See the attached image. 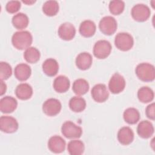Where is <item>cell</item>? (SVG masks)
<instances>
[{"mask_svg": "<svg viewBox=\"0 0 155 155\" xmlns=\"http://www.w3.org/2000/svg\"><path fill=\"white\" fill-rule=\"evenodd\" d=\"M33 37L28 31H18L15 32L12 38V43L16 49H27L31 45Z\"/></svg>", "mask_w": 155, "mask_h": 155, "instance_id": "cell-1", "label": "cell"}, {"mask_svg": "<svg viewBox=\"0 0 155 155\" xmlns=\"http://www.w3.org/2000/svg\"><path fill=\"white\" fill-rule=\"evenodd\" d=\"M137 77L143 82H152L155 78V69L153 65L142 62L137 65L135 69Z\"/></svg>", "mask_w": 155, "mask_h": 155, "instance_id": "cell-2", "label": "cell"}, {"mask_svg": "<svg viewBox=\"0 0 155 155\" xmlns=\"http://www.w3.org/2000/svg\"><path fill=\"white\" fill-rule=\"evenodd\" d=\"M114 44L119 50L126 51L132 48L134 45V39L130 34L121 32L117 33L115 36Z\"/></svg>", "mask_w": 155, "mask_h": 155, "instance_id": "cell-3", "label": "cell"}, {"mask_svg": "<svg viewBox=\"0 0 155 155\" xmlns=\"http://www.w3.org/2000/svg\"><path fill=\"white\" fill-rule=\"evenodd\" d=\"M63 136L68 139L79 138L82 134V129L71 121H65L61 127Z\"/></svg>", "mask_w": 155, "mask_h": 155, "instance_id": "cell-4", "label": "cell"}, {"mask_svg": "<svg viewBox=\"0 0 155 155\" xmlns=\"http://www.w3.org/2000/svg\"><path fill=\"white\" fill-rule=\"evenodd\" d=\"M112 47L110 42L106 40H99L94 45L93 54L99 59L107 58L111 51Z\"/></svg>", "mask_w": 155, "mask_h": 155, "instance_id": "cell-5", "label": "cell"}, {"mask_svg": "<svg viewBox=\"0 0 155 155\" xmlns=\"http://www.w3.org/2000/svg\"><path fill=\"white\" fill-rule=\"evenodd\" d=\"M117 21L114 18L111 16H107L102 18L99 23V28L101 31L105 35H111L117 30Z\"/></svg>", "mask_w": 155, "mask_h": 155, "instance_id": "cell-6", "label": "cell"}, {"mask_svg": "<svg viewBox=\"0 0 155 155\" xmlns=\"http://www.w3.org/2000/svg\"><path fill=\"white\" fill-rule=\"evenodd\" d=\"M133 18L137 22H144L150 16V8L143 4H137L134 5L131 11Z\"/></svg>", "mask_w": 155, "mask_h": 155, "instance_id": "cell-7", "label": "cell"}, {"mask_svg": "<svg viewBox=\"0 0 155 155\" xmlns=\"http://www.w3.org/2000/svg\"><path fill=\"white\" fill-rule=\"evenodd\" d=\"M62 108L61 102L55 98L46 100L42 105L43 112L48 116H54L59 113Z\"/></svg>", "mask_w": 155, "mask_h": 155, "instance_id": "cell-8", "label": "cell"}, {"mask_svg": "<svg viewBox=\"0 0 155 155\" xmlns=\"http://www.w3.org/2000/svg\"><path fill=\"white\" fill-rule=\"evenodd\" d=\"M125 80L123 76L116 73L109 81L108 88L113 94H119L125 89Z\"/></svg>", "mask_w": 155, "mask_h": 155, "instance_id": "cell-9", "label": "cell"}, {"mask_svg": "<svg viewBox=\"0 0 155 155\" xmlns=\"http://www.w3.org/2000/svg\"><path fill=\"white\" fill-rule=\"evenodd\" d=\"M19 127L17 120L9 116H2L0 118V129L6 133L16 132Z\"/></svg>", "mask_w": 155, "mask_h": 155, "instance_id": "cell-10", "label": "cell"}, {"mask_svg": "<svg viewBox=\"0 0 155 155\" xmlns=\"http://www.w3.org/2000/svg\"><path fill=\"white\" fill-rule=\"evenodd\" d=\"M91 94L94 101L99 103L105 102L109 96L107 87L104 84H97L94 85L91 89Z\"/></svg>", "mask_w": 155, "mask_h": 155, "instance_id": "cell-11", "label": "cell"}, {"mask_svg": "<svg viewBox=\"0 0 155 155\" xmlns=\"http://www.w3.org/2000/svg\"><path fill=\"white\" fill-rule=\"evenodd\" d=\"M60 38L65 41H70L74 38L76 35V28L70 22L62 24L58 30Z\"/></svg>", "mask_w": 155, "mask_h": 155, "instance_id": "cell-12", "label": "cell"}, {"mask_svg": "<svg viewBox=\"0 0 155 155\" xmlns=\"http://www.w3.org/2000/svg\"><path fill=\"white\" fill-rule=\"evenodd\" d=\"M65 140L59 136H53L48 141V148L50 151L54 153H62L65 148Z\"/></svg>", "mask_w": 155, "mask_h": 155, "instance_id": "cell-13", "label": "cell"}, {"mask_svg": "<svg viewBox=\"0 0 155 155\" xmlns=\"http://www.w3.org/2000/svg\"><path fill=\"white\" fill-rule=\"evenodd\" d=\"M18 102L12 96H6L0 100V110L3 113H10L17 108Z\"/></svg>", "mask_w": 155, "mask_h": 155, "instance_id": "cell-14", "label": "cell"}, {"mask_svg": "<svg viewBox=\"0 0 155 155\" xmlns=\"http://www.w3.org/2000/svg\"><path fill=\"white\" fill-rule=\"evenodd\" d=\"M154 128L151 122L148 120H142L139 122L137 127L138 135L143 139H148L154 134Z\"/></svg>", "mask_w": 155, "mask_h": 155, "instance_id": "cell-15", "label": "cell"}, {"mask_svg": "<svg viewBox=\"0 0 155 155\" xmlns=\"http://www.w3.org/2000/svg\"><path fill=\"white\" fill-rule=\"evenodd\" d=\"M134 136L132 129L128 127H123L120 128L117 136L119 142L124 145L130 144L134 140Z\"/></svg>", "mask_w": 155, "mask_h": 155, "instance_id": "cell-16", "label": "cell"}, {"mask_svg": "<svg viewBox=\"0 0 155 155\" xmlns=\"http://www.w3.org/2000/svg\"><path fill=\"white\" fill-rule=\"evenodd\" d=\"M93 62L92 56L88 52H82L79 53L76 58V65L81 70L88 69Z\"/></svg>", "mask_w": 155, "mask_h": 155, "instance_id": "cell-17", "label": "cell"}, {"mask_svg": "<svg viewBox=\"0 0 155 155\" xmlns=\"http://www.w3.org/2000/svg\"><path fill=\"white\" fill-rule=\"evenodd\" d=\"M14 74L18 80L20 81H25L31 76V70L28 64L21 63L18 64L15 68Z\"/></svg>", "mask_w": 155, "mask_h": 155, "instance_id": "cell-18", "label": "cell"}, {"mask_svg": "<svg viewBox=\"0 0 155 155\" xmlns=\"http://www.w3.org/2000/svg\"><path fill=\"white\" fill-rule=\"evenodd\" d=\"M15 94L21 100L29 99L33 95V88L28 84L21 83L16 87Z\"/></svg>", "mask_w": 155, "mask_h": 155, "instance_id": "cell-19", "label": "cell"}, {"mask_svg": "<svg viewBox=\"0 0 155 155\" xmlns=\"http://www.w3.org/2000/svg\"><path fill=\"white\" fill-rule=\"evenodd\" d=\"M44 73L48 76H55L59 71V64L57 61L53 58H48L45 60L42 65Z\"/></svg>", "mask_w": 155, "mask_h": 155, "instance_id": "cell-20", "label": "cell"}, {"mask_svg": "<svg viewBox=\"0 0 155 155\" xmlns=\"http://www.w3.org/2000/svg\"><path fill=\"white\" fill-rule=\"evenodd\" d=\"M70 82L69 79L64 75H60L56 77L53 84L54 90L59 93L66 92L70 87Z\"/></svg>", "mask_w": 155, "mask_h": 155, "instance_id": "cell-21", "label": "cell"}, {"mask_svg": "<svg viewBox=\"0 0 155 155\" xmlns=\"http://www.w3.org/2000/svg\"><path fill=\"white\" fill-rule=\"evenodd\" d=\"M96 30V24L93 21L91 20H85L81 23L79 31L82 36L90 38L94 35Z\"/></svg>", "mask_w": 155, "mask_h": 155, "instance_id": "cell-22", "label": "cell"}, {"mask_svg": "<svg viewBox=\"0 0 155 155\" xmlns=\"http://www.w3.org/2000/svg\"><path fill=\"white\" fill-rule=\"evenodd\" d=\"M12 22L16 29L22 30L28 26L29 19L25 13H18L13 16Z\"/></svg>", "mask_w": 155, "mask_h": 155, "instance_id": "cell-23", "label": "cell"}, {"mask_svg": "<svg viewBox=\"0 0 155 155\" xmlns=\"http://www.w3.org/2000/svg\"><path fill=\"white\" fill-rule=\"evenodd\" d=\"M88 82L84 79H78L73 84L72 90L78 96L84 95L89 90Z\"/></svg>", "mask_w": 155, "mask_h": 155, "instance_id": "cell-24", "label": "cell"}, {"mask_svg": "<svg viewBox=\"0 0 155 155\" xmlns=\"http://www.w3.org/2000/svg\"><path fill=\"white\" fill-rule=\"evenodd\" d=\"M124 120L128 124H135L140 119V113L135 108H128L123 113Z\"/></svg>", "mask_w": 155, "mask_h": 155, "instance_id": "cell-25", "label": "cell"}, {"mask_svg": "<svg viewBox=\"0 0 155 155\" xmlns=\"http://www.w3.org/2000/svg\"><path fill=\"white\" fill-rule=\"evenodd\" d=\"M69 107L74 112H81L86 108V101L81 97L78 96H73L70 99Z\"/></svg>", "mask_w": 155, "mask_h": 155, "instance_id": "cell-26", "label": "cell"}, {"mask_svg": "<svg viewBox=\"0 0 155 155\" xmlns=\"http://www.w3.org/2000/svg\"><path fill=\"white\" fill-rule=\"evenodd\" d=\"M84 144L80 140H70L67 145V150L71 155H81L84 153Z\"/></svg>", "mask_w": 155, "mask_h": 155, "instance_id": "cell-27", "label": "cell"}, {"mask_svg": "<svg viewBox=\"0 0 155 155\" xmlns=\"http://www.w3.org/2000/svg\"><path fill=\"white\" fill-rule=\"evenodd\" d=\"M154 97V91L148 87H142L137 91L138 99L142 103L151 102Z\"/></svg>", "mask_w": 155, "mask_h": 155, "instance_id": "cell-28", "label": "cell"}, {"mask_svg": "<svg viewBox=\"0 0 155 155\" xmlns=\"http://www.w3.org/2000/svg\"><path fill=\"white\" fill-rule=\"evenodd\" d=\"M59 4L56 1H47L42 5V9L44 13L48 16H53L59 12Z\"/></svg>", "mask_w": 155, "mask_h": 155, "instance_id": "cell-29", "label": "cell"}, {"mask_svg": "<svg viewBox=\"0 0 155 155\" xmlns=\"http://www.w3.org/2000/svg\"><path fill=\"white\" fill-rule=\"evenodd\" d=\"M41 54L39 51L34 47H30L27 48L24 53L25 60L30 64L37 62L40 59Z\"/></svg>", "mask_w": 155, "mask_h": 155, "instance_id": "cell-30", "label": "cell"}, {"mask_svg": "<svg viewBox=\"0 0 155 155\" xmlns=\"http://www.w3.org/2000/svg\"><path fill=\"white\" fill-rule=\"evenodd\" d=\"M109 10L110 13L114 15H119L121 14L125 8V3L122 1L114 0L110 2Z\"/></svg>", "mask_w": 155, "mask_h": 155, "instance_id": "cell-31", "label": "cell"}, {"mask_svg": "<svg viewBox=\"0 0 155 155\" xmlns=\"http://www.w3.org/2000/svg\"><path fill=\"white\" fill-rule=\"evenodd\" d=\"M12 74V68L10 65L6 62L1 61L0 62V78L4 81L8 79Z\"/></svg>", "mask_w": 155, "mask_h": 155, "instance_id": "cell-32", "label": "cell"}, {"mask_svg": "<svg viewBox=\"0 0 155 155\" xmlns=\"http://www.w3.org/2000/svg\"><path fill=\"white\" fill-rule=\"evenodd\" d=\"M21 4L19 1H10L7 3L5 9L8 13L13 14L18 12L21 8Z\"/></svg>", "mask_w": 155, "mask_h": 155, "instance_id": "cell-33", "label": "cell"}, {"mask_svg": "<svg viewBox=\"0 0 155 155\" xmlns=\"http://www.w3.org/2000/svg\"><path fill=\"white\" fill-rule=\"evenodd\" d=\"M154 103L153 102L148 105L145 110V114L148 118L151 120H154L155 119V114H154Z\"/></svg>", "mask_w": 155, "mask_h": 155, "instance_id": "cell-34", "label": "cell"}, {"mask_svg": "<svg viewBox=\"0 0 155 155\" xmlns=\"http://www.w3.org/2000/svg\"><path fill=\"white\" fill-rule=\"evenodd\" d=\"M7 90V85L5 82H3V81L1 80L0 81V95L2 96L4 94H5Z\"/></svg>", "mask_w": 155, "mask_h": 155, "instance_id": "cell-35", "label": "cell"}, {"mask_svg": "<svg viewBox=\"0 0 155 155\" xmlns=\"http://www.w3.org/2000/svg\"><path fill=\"white\" fill-rule=\"evenodd\" d=\"M22 2H24L25 4H27L28 5H31L33 3H35V1H22Z\"/></svg>", "mask_w": 155, "mask_h": 155, "instance_id": "cell-36", "label": "cell"}]
</instances>
